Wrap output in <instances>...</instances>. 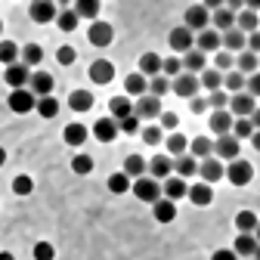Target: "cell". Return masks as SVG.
<instances>
[{
  "mask_svg": "<svg viewBox=\"0 0 260 260\" xmlns=\"http://www.w3.org/2000/svg\"><path fill=\"white\" fill-rule=\"evenodd\" d=\"M223 87L230 90L233 96H236V93H242V87H245V75H239V72H230V75H223Z\"/></svg>",
  "mask_w": 260,
  "mask_h": 260,
  "instance_id": "48",
  "label": "cell"
},
{
  "mask_svg": "<svg viewBox=\"0 0 260 260\" xmlns=\"http://www.w3.org/2000/svg\"><path fill=\"white\" fill-rule=\"evenodd\" d=\"M254 112H257V100H251L248 93L230 96V115H233V118H251Z\"/></svg>",
  "mask_w": 260,
  "mask_h": 260,
  "instance_id": "5",
  "label": "cell"
},
{
  "mask_svg": "<svg viewBox=\"0 0 260 260\" xmlns=\"http://www.w3.org/2000/svg\"><path fill=\"white\" fill-rule=\"evenodd\" d=\"M31 19H35V22H53L56 16H59V10H56V4H50V0H35V4H31Z\"/></svg>",
  "mask_w": 260,
  "mask_h": 260,
  "instance_id": "12",
  "label": "cell"
},
{
  "mask_svg": "<svg viewBox=\"0 0 260 260\" xmlns=\"http://www.w3.org/2000/svg\"><path fill=\"white\" fill-rule=\"evenodd\" d=\"M7 103H10V109H13L16 115H28V112H35V106H38V100L31 96V90H28V87H22V90H13Z\"/></svg>",
  "mask_w": 260,
  "mask_h": 260,
  "instance_id": "4",
  "label": "cell"
},
{
  "mask_svg": "<svg viewBox=\"0 0 260 260\" xmlns=\"http://www.w3.org/2000/svg\"><path fill=\"white\" fill-rule=\"evenodd\" d=\"M189 152H192V158H211L214 143H211L208 137H195V140L189 143Z\"/></svg>",
  "mask_w": 260,
  "mask_h": 260,
  "instance_id": "33",
  "label": "cell"
},
{
  "mask_svg": "<svg viewBox=\"0 0 260 260\" xmlns=\"http://www.w3.org/2000/svg\"><path fill=\"white\" fill-rule=\"evenodd\" d=\"M211 25H214L217 35H220V31H230V28H236V13H233V10H226V7H217Z\"/></svg>",
  "mask_w": 260,
  "mask_h": 260,
  "instance_id": "20",
  "label": "cell"
},
{
  "mask_svg": "<svg viewBox=\"0 0 260 260\" xmlns=\"http://www.w3.org/2000/svg\"><path fill=\"white\" fill-rule=\"evenodd\" d=\"M28 78H31V72L25 69L22 62H16V65H7V75H4V81H7L13 90H22V87L28 84Z\"/></svg>",
  "mask_w": 260,
  "mask_h": 260,
  "instance_id": "15",
  "label": "cell"
},
{
  "mask_svg": "<svg viewBox=\"0 0 260 260\" xmlns=\"http://www.w3.org/2000/svg\"><path fill=\"white\" fill-rule=\"evenodd\" d=\"M152 214H155L158 223H174V217H177V205L168 202V199H158V202L152 205Z\"/></svg>",
  "mask_w": 260,
  "mask_h": 260,
  "instance_id": "24",
  "label": "cell"
},
{
  "mask_svg": "<svg viewBox=\"0 0 260 260\" xmlns=\"http://www.w3.org/2000/svg\"><path fill=\"white\" fill-rule=\"evenodd\" d=\"M220 47H226V50H245V35H242V31L239 28H230V31H223V35H220ZM223 50V53H226Z\"/></svg>",
  "mask_w": 260,
  "mask_h": 260,
  "instance_id": "26",
  "label": "cell"
},
{
  "mask_svg": "<svg viewBox=\"0 0 260 260\" xmlns=\"http://www.w3.org/2000/svg\"><path fill=\"white\" fill-rule=\"evenodd\" d=\"M199 87H208V90L214 93V90H220V87H223V75H220V72H214V69H205V72H202V78H199Z\"/></svg>",
  "mask_w": 260,
  "mask_h": 260,
  "instance_id": "38",
  "label": "cell"
},
{
  "mask_svg": "<svg viewBox=\"0 0 260 260\" xmlns=\"http://www.w3.org/2000/svg\"><path fill=\"white\" fill-rule=\"evenodd\" d=\"M171 90L177 96H183V100H195V93H199V78H195V75H177Z\"/></svg>",
  "mask_w": 260,
  "mask_h": 260,
  "instance_id": "6",
  "label": "cell"
},
{
  "mask_svg": "<svg viewBox=\"0 0 260 260\" xmlns=\"http://www.w3.org/2000/svg\"><path fill=\"white\" fill-rule=\"evenodd\" d=\"M214 152H217L220 158H226V161H236V158H239V140H236L233 134L217 137V143H214Z\"/></svg>",
  "mask_w": 260,
  "mask_h": 260,
  "instance_id": "14",
  "label": "cell"
},
{
  "mask_svg": "<svg viewBox=\"0 0 260 260\" xmlns=\"http://www.w3.org/2000/svg\"><path fill=\"white\" fill-rule=\"evenodd\" d=\"M56 257V248L50 242H38L35 245V260H53Z\"/></svg>",
  "mask_w": 260,
  "mask_h": 260,
  "instance_id": "52",
  "label": "cell"
},
{
  "mask_svg": "<svg viewBox=\"0 0 260 260\" xmlns=\"http://www.w3.org/2000/svg\"><path fill=\"white\" fill-rule=\"evenodd\" d=\"M168 41H171V50H177V53H189V50H192V44H195L192 31H186L183 25L171 31V38H168Z\"/></svg>",
  "mask_w": 260,
  "mask_h": 260,
  "instance_id": "17",
  "label": "cell"
},
{
  "mask_svg": "<svg viewBox=\"0 0 260 260\" xmlns=\"http://www.w3.org/2000/svg\"><path fill=\"white\" fill-rule=\"evenodd\" d=\"M180 65L186 69V75H195V72H205V56L199 53V50H189L183 59H180Z\"/></svg>",
  "mask_w": 260,
  "mask_h": 260,
  "instance_id": "31",
  "label": "cell"
},
{
  "mask_svg": "<svg viewBox=\"0 0 260 260\" xmlns=\"http://www.w3.org/2000/svg\"><path fill=\"white\" fill-rule=\"evenodd\" d=\"M245 87H248V96H251V100H254V96L260 93V75H251V78L245 81Z\"/></svg>",
  "mask_w": 260,
  "mask_h": 260,
  "instance_id": "59",
  "label": "cell"
},
{
  "mask_svg": "<svg viewBox=\"0 0 260 260\" xmlns=\"http://www.w3.org/2000/svg\"><path fill=\"white\" fill-rule=\"evenodd\" d=\"M75 16L78 19H96V16H100V0H78V4H75Z\"/></svg>",
  "mask_w": 260,
  "mask_h": 260,
  "instance_id": "34",
  "label": "cell"
},
{
  "mask_svg": "<svg viewBox=\"0 0 260 260\" xmlns=\"http://www.w3.org/2000/svg\"><path fill=\"white\" fill-rule=\"evenodd\" d=\"M205 109H208V100H192V112L195 115H202Z\"/></svg>",
  "mask_w": 260,
  "mask_h": 260,
  "instance_id": "61",
  "label": "cell"
},
{
  "mask_svg": "<svg viewBox=\"0 0 260 260\" xmlns=\"http://www.w3.org/2000/svg\"><path fill=\"white\" fill-rule=\"evenodd\" d=\"M72 171H75L78 177H87V174L93 171V158H90V155H75V158H72Z\"/></svg>",
  "mask_w": 260,
  "mask_h": 260,
  "instance_id": "47",
  "label": "cell"
},
{
  "mask_svg": "<svg viewBox=\"0 0 260 260\" xmlns=\"http://www.w3.org/2000/svg\"><path fill=\"white\" fill-rule=\"evenodd\" d=\"M223 177L230 180L233 186H248L251 180H254V168L248 165V161H242V158H236V161H230V168L223 171Z\"/></svg>",
  "mask_w": 260,
  "mask_h": 260,
  "instance_id": "1",
  "label": "cell"
},
{
  "mask_svg": "<svg viewBox=\"0 0 260 260\" xmlns=\"http://www.w3.org/2000/svg\"><path fill=\"white\" fill-rule=\"evenodd\" d=\"M62 140L69 143V146H84L87 143V127L84 124H69L62 130Z\"/></svg>",
  "mask_w": 260,
  "mask_h": 260,
  "instance_id": "30",
  "label": "cell"
},
{
  "mask_svg": "<svg viewBox=\"0 0 260 260\" xmlns=\"http://www.w3.org/2000/svg\"><path fill=\"white\" fill-rule=\"evenodd\" d=\"M124 90H127V96H146V90H149V81L137 72V75H127V81H124Z\"/></svg>",
  "mask_w": 260,
  "mask_h": 260,
  "instance_id": "32",
  "label": "cell"
},
{
  "mask_svg": "<svg viewBox=\"0 0 260 260\" xmlns=\"http://www.w3.org/2000/svg\"><path fill=\"white\" fill-rule=\"evenodd\" d=\"M75 59H78L75 47H59V53H56V62H59V65H72Z\"/></svg>",
  "mask_w": 260,
  "mask_h": 260,
  "instance_id": "54",
  "label": "cell"
},
{
  "mask_svg": "<svg viewBox=\"0 0 260 260\" xmlns=\"http://www.w3.org/2000/svg\"><path fill=\"white\" fill-rule=\"evenodd\" d=\"M140 75H143V78H146V75H149V78H158V75H161V56H158V53H143V56H140Z\"/></svg>",
  "mask_w": 260,
  "mask_h": 260,
  "instance_id": "25",
  "label": "cell"
},
{
  "mask_svg": "<svg viewBox=\"0 0 260 260\" xmlns=\"http://www.w3.org/2000/svg\"><path fill=\"white\" fill-rule=\"evenodd\" d=\"M93 137L100 140V143H112L115 137H118V121H112V118H100L93 124Z\"/></svg>",
  "mask_w": 260,
  "mask_h": 260,
  "instance_id": "16",
  "label": "cell"
},
{
  "mask_svg": "<svg viewBox=\"0 0 260 260\" xmlns=\"http://www.w3.org/2000/svg\"><path fill=\"white\" fill-rule=\"evenodd\" d=\"M4 165H7V149L0 146V168H4Z\"/></svg>",
  "mask_w": 260,
  "mask_h": 260,
  "instance_id": "62",
  "label": "cell"
},
{
  "mask_svg": "<svg viewBox=\"0 0 260 260\" xmlns=\"http://www.w3.org/2000/svg\"><path fill=\"white\" fill-rule=\"evenodd\" d=\"M183 22H186V25H183L186 31H205V28L211 25V13H208L202 4H195V7H189V10H186Z\"/></svg>",
  "mask_w": 260,
  "mask_h": 260,
  "instance_id": "3",
  "label": "cell"
},
{
  "mask_svg": "<svg viewBox=\"0 0 260 260\" xmlns=\"http://www.w3.org/2000/svg\"><path fill=\"white\" fill-rule=\"evenodd\" d=\"M233 254L236 257H254L257 254V239L254 236H236V245H233Z\"/></svg>",
  "mask_w": 260,
  "mask_h": 260,
  "instance_id": "28",
  "label": "cell"
},
{
  "mask_svg": "<svg viewBox=\"0 0 260 260\" xmlns=\"http://www.w3.org/2000/svg\"><path fill=\"white\" fill-rule=\"evenodd\" d=\"M143 140H146L149 146H158V143H161V127H155V124L146 127V130H143Z\"/></svg>",
  "mask_w": 260,
  "mask_h": 260,
  "instance_id": "57",
  "label": "cell"
},
{
  "mask_svg": "<svg viewBox=\"0 0 260 260\" xmlns=\"http://www.w3.org/2000/svg\"><path fill=\"white\" fill-rule=\"evenodd\" d=\"M174 171H177V177H180V180L195 177V174H199V161H195L192 155H180V158L174 161Z\"/></svg>",
  "mask_w": 260,
  "mask_h": 260,
  "instance_id": "27",
  "label": "cell"
},
{
  "mask_svg": "<svg viewBox=\"0 0 260 260\" xmlns=\"http://www.w3.org/2000/svg\"><path fill=\"white\" fill-rule=\"evenodd\" d=\"M211 260H239V257L233 254V248H220V251L211 254Z\"/></svg>",
  "mask_w": 260,
  "mask_h": 260,
  "instance_id": "60",
  "label": "cell"
},
{
  "mask_svg": "<svg viewBox=\"0 0 260 260\" xmlns=\"http://www.w3.org/2000/svg\"><path fill=\"white\" fill-rule=\"evenodd\" d=\"M0 31H4V22H0Z\"/></svg>",
  "mask_w": 260,
  "mask_h": 260,
  "instance_id": "64",
  "label": "cell"
},
{
  "mask_svg": "<svg viewBox=\"0 0 260 260\" xmlns=\"http://www.w3.org/2000/svg\"><path fill=\"white\" fill-rule=\"evenodd\" d=\"M13 192H16V195H31V192H35V180H31L28 174H19V177L13 180Z\"/></svg>",
  "mask_w": 260,
  "mask_h": 260,
  "instance_id": "49",
  "label": "cell"
},
{
  "mask_svg": "<svg viewBox=\"0 0 260 260\" xmlns=\"http://www.w3.org/2000/svg\"><path fill=\"white\" fill-rule=\"evenodd\" d=\"M233 121H236V118L226 112V109L211 112V130H214L217 137H226V134H230V130H233Z\"/></svg>",
  "mask_w": 260,
  "mask_h": 260,
  "instance_id": "19",
  "label": "cell"
},
{
  "mask_svg": "<svg viewBox=\"0 0 260 260\" xmlns=\"http://www.w3.org/2000/svg\"><path fill=\"white\" fill-rule=\"evenodd\" d=\"M195 44H199V53H202V56H205V53H214V50H220V35H217L214 28H205V31H199Z\"/></svg>",
  "mask_w": 260,
  "mask_h": 260,
  "instance_id": "21",
  "label": "cell"
},
{
  "mask_svg": "<svg viewBox=\"0 0 260 260\" xmlns=\"http://www.w3.org/2000/svg\"><path fill=\"white\" fill-rule=\"evenodd\" d=\"M0 260H16V257H13L10 251H0Z\"/></svg>",
  "mask_w": 260,
  "mask_h": 260,
  "instance_id": "63",
  "label": "cell"
},
{
  "mask_svg": "<svg viewBox=\"0 0 260 260\" xmlns=\"http://www.w3.org/2000/svg\"><path fill=\"white\" fill-rule=\"evenodd\" d=\"M28 84H31V96L35 100H44V96L53 93V75H47V72H35L28 78Z\"/></svg>",
  "mask_w": 260,
  "mask_h": 260,
  "instance_id": "8",
  "label": "cell"
},
{
  "mask_svg": "<svg viewBox=\"0 0 260 260\" xmlns=\"http://www.w3.org/2000/svg\"><path fill=\"white\" fill-rule=\"evenodd\" d=\"M134 115L137 118H158L161 115V100H155V96H140L137 106H134Z\"/></svg>",
  "mask_w": 260,
  "mask_h": 260,
  "instance_id": "11",
  "label": "cell"
},
{
  "mask_svg": "<svg viewBox=\"0 0 260 260\" xmlns=\"http://www.w3.org/2000/svg\"><path fill=\"white\" fill-rule=\"evenodd\" d=\"M236 28L242 31V35H245V31H248V35H254V31H257V13H239L236 16Z\"/></svg>",
  "mask_w": 260,
  "mask_h": 260,
  "instance_id": "40",
  "label": "cell"
},
{
  "mask_svg": "<svg viewBox=\"0 0 260 260\" xmlns=\"http://www.w3.org/2000/svg\"><path fill=\"white\" fill-rule=\"evenodd\" d=\"M56 25H59L62 31H75V28H78V16H75V10H62V13L56 16Z\"/></svg>",
  "mask_w": 260,
  "mask_h": 260,
  "instance_id": "50",
  "label": "cell"
},
{
  "mask_svg": "<svg viewBox=\"0 0 260 260\" xmlns=\"http://www.w3.org/2000/svg\"><path fill=\"white\" fill-rule=\"evenodd\" d=\"M186 195H189V202L199 205V208H208V205L214 202V189H211L208 183H195V186H189Z\"/></svg>",
  "mask_w": 260,
  "mask_h": 260,
  "instance_id": "13",
  "label": "cell"
},
{
  "mask_svg": "<svg viewBox=\"0 0 260 260\" xmlns=\"http://www.w3.org/2000/svg\"><path fill=\"white\" fill-rule=\"evenodd\" d=\"M161 72L171 75V78H177V75H183V65H180L177 56H168V59H161Z\"/></svg>",
  "mask_w": 260,
  "mask_h": 260,
  "instance_id": "51",
  "label": "cell"
},
{
  "mask_svg": "<svg viewBox=\"0 0 260 260\" xmlns=\"http://www.w3.org/2000/svg\"><path fill=\"white\" fill-rule=\"evenodd\" d=\"M16 59H19V47L13 41H0V62H4V65H16Z\"/></svg>",
  "mask_w": 260,
  "mask_h": 260,
  "instance_id": "43",
  "label": "cell"
},
{
  "mask_svg": "<svg viewBox=\"0 0 260 260\" xmlns=\"http://www.w3.org/2000/svg\"><path fill=\"white\" fill-rule=\"evenodd\" d=\"M90 44L93 47H109L112 44V38H115V31H112V25L109 22H100V19H96L93 25H90Z\"/></svg>",
  "mask_w": 260,
  "mask_h": 260,
  "instance_id": "7",
  "label": "cell"
},
{
  "mask_svg": "<svg viewBox=\"0 0 260 260\" xmlns=\"http://www.w3.org/2000/svg\"><path fill=\"white\" fill-rule=\"evenodd\" d=\"M236 226H239L245 236H251V233L257 230V214H254V211H242V214H236Z\"/></svg>",
  "mask_w": 260,
  "mask_h": 260,
  "instance_id": "37",
  "label": "cell"
},
{
  "mask_svg": "<svg viewBox=\"0 0 260 260\" xmlns=\"http://www.w3.org/2000/svg\"><path fill=\"white\" fill-rule=\"evenodd\" d=\"M109 112H112V121H124L127 115H134V103L127 96H115V100H109Z\"/></svg>",
  "mask_w": 260,
  "mask_h": 260,
  "instance_id": "23",
  "label": "cell"
},
{
  "mask_svg": "<svg viewBox=\"0 0 260 260\" xmlns=\"http://www.w3.org/2000/svg\"><path fill=\"white\" fill-rule=\"evenodd\" d=\"M236 65H239V75H254V72H257V56L245 50V53H239Z\"/></svg>",
  "mask_w": 260,
  "mask_h": 260,
  "instance_id": "42",
  "label": "cell"
},
{
  "mask_svg": "<svg viewBox=\"0 0 260 260\" xmlns=\"http://www.w3.org/2000/svg\"><path fill=\"white\" fill-rule=\"evenodd\" d=\"M168 90H171V81H168L165 75H158V78L149 81V96H155V100H161V96H165Z\"/></svg>",
  "mask_w": 260,
  "mask_h": 260,
  "instance_id": "46",
  "label": "cell"
},
{
  "mask_svg": "<svg viewBox=\"0 0 260 260\" xmlns=\"http://www.w3.org/2000/svg\"><path fill=\"white\" fill-rule=\"evenodd\" d=\"M186 180H180V177H168L165 180V186H161V192H165V199L168 202H174L177 205V199H183V195H186Z\"/></svg>",
  "mask_w": 260,
  "mask_h": 260,
  "instance_id": "22",
  "label": "cell"
},
{
  "mask_svg": "<svg viewBox=\"0 0 260 260\" xmlns=\"http://www.w3.org/2000/svg\"><path fill=\"white\" fill-rule=\"evenodd\" d=\"M69 106H72V112H90L93 109V93L90 90H75L69 96Z\"/></svg>",
  "mask_w": 260,
  "mask_h": 260,
  "instance_id": "29",
  "label": "cell"
},
{
  "mask_svg": "<svg viewBox=\"0 0 260 260\" xmlns=\"http://www.w3.org/2000/svg\"><path fill=\"white\" fill-rule=\"evenodd\" d=\"M208 106H214V112H220V109L230 106V96H226L223 90H214V93H211V100H208Z\"/></svg>",
  "mask_w": 260,
  "mask_h": 260,
  "instance_id": "53",
  "label": "cell"
},
{
  "mask_svg": "<svg viewBox=\"0 0 260 260\" xmlns=\"http://www.w3.org/2000/svg\"><path fill=\"white\" fill-rule=\"evenodd\" d=\"M38 115L41 118H56L59 115V100H53V96H44V100H38Z\"/></svg>",
  "mask_w": 260,
  "mask_h": 260,
  "instance_id": "41",
  "label": "cell"
},
{
  "mask_svg": "<svg viewBox=\"0 0 260 260\" xmlns=\"http://www.w3.org/2000/svg\"><path fill=\"white\" fill-rule=\"evenodd\" d=\"M199 174H202V183H208V186H214L220 177H223V165L217 158H205L202 165H199Z\"/></svg>",
  "mask_w": 260,
  "mask_h": 260,
  "instance_id": "18",
  "label": "cell"
},
{
  "mask_svg": "<svg viewBox=\"0 0 260 260\" xmlns=\"http://www.w3.org/2000/svg\"><path fill=\"white\" fill-rule=\"evenodd\" d=\"M214 65H217L214 72H226V69H233V65H236V59H233V53H217Z\"/></svg>",
  "mask_w": 260,
  "mask_h": 260,
  "instance_id": "55",
  "label": "cell"
},
{
  "mask_svg": "<svg viewBox=\"0 0 260 260\" xmlns=\"http://www.w3.org/2000/svg\"><path fill=\"white\" fill-rule=\"evenodd\" d=\"M112 78H115V65L109 59H96L90 65V81L93 84H112Z\"/></svg>",
  "mask_w": 260,
  "mask_h": 260,
  "instance_id": "9",
  "label": "cell"
},
{
  "mask_svg": "<svg viewBox=\"0 0 260 260\" xmlns=\"http://www.w3.org/2000/svg\"><path fill=\"white\" fill-rule=\"evenodd\" d=\"M121 174H127V177H143L146 174V161L140 158V155H127V161H124V171Z\"/></svg>",
  "mask_w": 260,
  "mask_h": 260,
  "instance_id": "35",
  "label": "cell"
},
{
  "mask_svg": "<svg viewBox=\"0 0 260 260\" xmlns=\"http://www.w3.org/2000/svg\"><path fill=\"white\" fill-rule=\"evenodd\" d=\"M177 124H180V118L174 112H161V127L165 130H177Z\"/></svg>",
  "mask_w": 260,
  "mask_h": 260,
  "instance_id": "58",
  "label": "cell"
},
{
  "mask_svg": "<svg viewBox=\"0 0 260 260\" xmlns=\"http://www.w3.org/2000/svg\"><path fill=\"white\" fill-rule=\"evenodd\" d=\"M118 130H124V134H137V130H140V118L137 115H127L124 121H118Z\"/></svg>",
  "mask_w": 260,
  "mask_h": 260,
  "instance_id": "56",
  "label": "cell"
},
{
  "mask_svg": "<svg viewBox=\"0 0 260 260\" xmlns=\"http://www.w3.org/2000/svg\"><path fill=\"white\" fill-rule=\"evenodd\" d=\"M146 168H149L152 180H168V177L174 174V161H171V155H155Z\"/></svg>",
  "mask_w": 260,
  "mask_h": 260,
  "instance_id": "10",
  "label": "cell"
},
{
  "mask_svg": "<svg viewBox=\"0 0 260 260\" xmlns=\"http://www.w3.org/2000/svg\"><path fill=\"white\" fill-rule=\"evenodd\" d=\"M130 189H134V195H137L140 202H149V205H155L161 199V186L152 177H140L137 183H130Z\"/></svg>",
  "mask_w": 260,
  "mask_h": 260,
  "instance_id": "2",
  "label": "cell"
},
{
  "mask_svg": "<svg viewBox=\"0 0 260 260\" xmlns=\"http://www.w3.org/2000/svg\"><path fill=\"white\" fill-rule=\"evenodd\" d=\"M22 53V65H25V69H31V65H38L41 59H44V50L38 47V44H28L25 50H19Z\"/></svg>",
  "mask_w": 260,
  "mask_h": 260,
  "instance_id": "39",
  "label": "cell"
},
{
  "mask_svg": "<svg viewBox=\"0 0 260 260\" xmlns=\"http://www.w3.org/2000/svg\"><path fill=\"white\" fill-rule=\"evenodd\" d=\"M230 134H233L236 140H245V137H254V134H257V127H254L248 118H236V121H233V130H230Z\"/></svg>",
  "mask_w": 260,
  "mask_h": 260,
  "instance_id": "36",
  "label": "cell"
},
{
  "mask_svg": "<svg viewBox=\"0 0 260 260\" xmlns=\"http://www.w3.org/2000/svg\"><path fill=\"white\" fill-rule=\"evenodd\" d=\"M109 192H115V195L130 192V177H127V174H112V177H109Z\"/></svg>",
  "mask_w": 260,
  "mask_h": 260,
  "instance_id": "45",
  "label": "cell"
},
{
  "mask_svg": "<svg viewBox=\"0 0 260 260\" xmlns=\"http://www.w3.org/2000/svg\"><path fill=\"white\" fill-rule=\"evenodd\" d=\"M186 149H189V143H186V137H183V134H171V137H168V152H171L174 158L186 155Z\"/></svg>",
  "mask_w": 260,
  "mask_h": 260,
  "instance_id": "44",
  "label": "cell"
}]
</instances>
